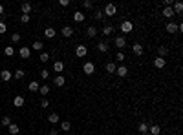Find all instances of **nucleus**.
Masks as SVG:
<instances>
[{
	"label": "nucleus",
	"instance_id": "24",
	"mask_svg": "<svg viewBox=\"0 0 183 135\" xmlns=\"http://www.w3.org/2000/svg\"><path fill=\"white\" fill-rule=\"evenodd\" d=\"M39 88H40V84L37 82V80H31L29 86H28V90H29V91H39Z\"/></svg>",
	"mask_w": 183,
	"mask_h": 135
},
{
	"label": "nucleus",
	"instance_id": "21",
	"mask_svg": "<svg viewBox=\"0 0 183 135\" xmlns=\"http://www.w3.org/2000/svg\"><path fill=\"white\" fill-rule=\"evenodd\" d=\"M165 29H167L168 33H178V24H174V22H168Z\"/></svg>",
	"mask_w": 183,
	"mask_h": 135
},
{
	"label": "nucleus",
	"instance_id": "7",
	"mask_svg": "<svg viewBox=\"0 0 183 135\" xmlns=\"http://www.w3.org/2000/svg\"><path fill=\"white\" fill-rule=\"evenodd\" d=\"M18 55L22 57V58H29V55H31V49H29V48H26V46H22V48L18 49Z\"/></svg>",
	"mask_w": 183,
	"mask_h": 135
},
{
	"label": "nucleus",
	"instance_id": "1",
	"mask_svg": "<svg viewBox=\"0 0 183 135\" xmlns=\"http://www.w3.org/2000/svg\"><path fill=\"white\" fill-rule=\"evenodd\" d=\"M119 29H121V33H123V35H126V33H132V31H134V24L130 22V20H123V22H121V26H119Z\"/></svg>",
	"mask_w": 183,
	"mask_h": 135
},
{
	"label": "nucleus",
	"instance_id": "27",
	"mask_svg": "<svg viewBox=\"0 0 183 135\" xmlns=\"http://www.w3.org/2000/svg\"><path fill=\"white\" fill-rule=\"evenodd\" d=\"M172 9H174V13H176V15H179V13L183 11V4H181V2H176V4L172 6Z\"/></svg>",
	"mask_w": 183,
	"mask_h": 135
},
{
	"label": "nucleus",
	"instance_id": "13",
	"mask_svg": "<svg viewBox=\"0 0 183 135\" xmlns=\"http://www.w3.org/2000/svg\"><path fill=\"white\" fill-rule=\"evenodd\" d=\"M174 15H176V13H174V9H172V6H168V8L163 9V17H165V18H172Z\"/></svg>",
	"mask_w": 183,
	"mask_h": 135
},
{
	"label": "nucleus",
	"instance_id": "42",
	"mask_svg": "<svg viewBox=\"0 0 183 135\" xmlns=\"http://www.w3.org/2000/svg\"><path fill=\"white\" fill-rule=\"evenodd\" d=\"M50 106V100L48 99H42V100H40V108H48Z\"/></svg>",
	"mask_w": 183,
	"mask_h": 135
},
{
	"label": "nucleus",
	"instance_id": "6",
	"mask_svg": "<svg viewBox=\"0 0 183 135\" xmlns=\"http://www.w3.org/2000/svg\"><path fill=\"white\" fill-rule=\"evenodd\" d=\"M167 66V60L161 58V57H156L154 58V68H158V70H163V68Z\"/></svg>",
	"mask_w": 183,
	"mask_h": 135
},
{
	"label": "nucleus",
	"instance_id": "2",
	"mask_svg": "<svg viewBox=\"0 0 183 135\" xmlns=\"http://www.w3.org/2000/svg\"><path fill=\"white\" fill-rule=\"evenodd\" d=\"M103 13H104V17H116V13H117V6H116V4H112V2H110V4H106Z\"/></svg>",
	"mask_w": 183,
	"mask_h": 135
},
{
	"label": "nucleus",
	"instance_id": "47",
	"mask_svg": "<svg viewBox=\"0 0 183 135\" xmlns=\"http://www.w3.org/2000/svg\"><path fill=\"white\" fill-rule=\"evenodd\" d=\"M50 135H59V132L57 130H50Z\"/></svg>",
	"mask_w": 183,
	"mask_h": 135
},
{
	"label": "nucleus",
	"instance_id": "19",
	"mask_svg": "<svg viewBox=\"0 0 183 135\" xmlns=\"http://www.w3.org/2000/svg\"><path fill=\"white\" fill-rule=\"evenodd\" d=\"M0 79H2V80H6V82H8V80H11V71H8V70H2V71H0Z\"/></svg>",
	"mask_w": 183,
	"mask_h": 135
},
{
	"label": "nucleus",
	"instance_id": "46",
	"mask_svg": "<svg viewBox=\"0 0 183 135\" xmlns=\"http://www.w3.org/2000/svg\"><path fill=\"white\" fill-rule=\"evenodd\" d=\"M60 6L66 8V6H70V0H60Z\"/></svg>",
	"mask_w": 183,
	"mask_h": 135
},
{
	"label": "nucleus",
	"instance_id": "32",
	"mask_svg": "<svg viewBox=\"0 0 183 135\" xmlns=\"http://www.w3.org/2000/svg\"><path fill=\"white\" fill-rule=\"evenodd\" d=\"M112 31H114V28H112L110 24H106L104 28H103V35H106V37H108V35H112Z\"/></svg>",
	"mask_w": 183,
	"mask_h": 135
},
{
	"label": "nucleus",
	"instance_id": "48",
	"mask_svg": "<svg viewBox=\"0 0 183 135\" xmlns=\"http://www.w3.org/2000/svg\"><path fill=\"white\" fill-rule=\"evenodd\" d=\"M0 15H4V6L0 4Z\"/></svg>",
	"mask_w": 183,
	"mask_h": 135
},
{
	"label": "nucleus",
	"instance_id": "39",
	"mask_svg": "<svg viewBox=\"0 0 183 135\" xmlns=\"http://www.w3.org/2000/svg\"><path fill=\"white\" fill-rule=\"evenodd\" d=\"M29 18H31L29 15H22V17H20V22H22V24H28V22H29Z\"/></svg>",
	"mask_w": 183,
	"mask_h": 135
},
{
	"label": "nucleus",
	"instance_id": "45",
	"mask_svg": "<svg viewBox=\"0 0 183 135\" xmlns=\"http://www.w3.org/2000/svg\"><path fill=\"white\" fill-rule=\"evenodd\" d=\"M40 77H42V79H48V77H50V71H48V70H42V71H40Z\"/></svg>",
	"mask_w": 183,
	"mask_h": 135
},
{
	"label": "nucleus",
	"instance_id": "17",
	"mask_svg": "<svg viewBox=\"0 0 183 135\" xmlns=\"http://www.w3.org/2000/svg\"><path fill=\"white\" fill-rule=\"evenodd\" d=\"M64 70V64L60 62V60H55V62H53V71H57V73H60Z\"/></svg>",
	"mask_w": 183,
	"mask_h": 135
},
{
	"label": "nucleus",
	"instance_id": "10",
	"mask_svg": "<svg viewBox=\"0 0 183 135\" xmlns=\"http://www.w3.org/2000/svg\"><path fill=\"white\" fill-rule=\"evenodd\" d=\"M24 102H26V100H24V97H22V95H17L15 99H13V106H15V108H22V106H24Z\"/></svg>",
	"mask_w": 183,
	"mask_h": 135
},
{
	"label": "nucleus",
	"instance_id": "20",
	"mask_svg": "<svg viewBox=\"0 0 183 135\" xmlns=\"http://www.w3.org/2000/svg\"><path fill=\"white\" fill-rule=\"evenodd\" d=\"M31 8H33V6H31L29 2H24V4H22V15H29V13H31Z\"/></svg>",
	"mask_w": 183,
	"mask_h": 135
},
{
	"label": "nucleus",
	"instance_id": "37",
	"mask_svg": "<svg viewBox=\"0 0 183 135\" xmlns=\"http://www.w3.org/2000/svg\"><path fill=\"white\" fill-rule=\"evenodd\" d=\"M116 60H117V62H123V60H125V53H123V51H119L117 55H116Z\"/></svg>",
	"mask_w": 183,
	"mask_h": 135
},
{
	"label": "nucleus",
	"instance_id": "9",
	"mask_svg": "<svg viewBox=\"0 0 183 135\" xmlns=\"http://www.w3.org/2000/svg\"><path fill=\"white\" fill-rule=\"evenodd\" d=\"M116 73H117V77H121V79H125L126 75H128V68L126 66H119L117 70H116Z\"/></svg>",
	"mask_w": 183,
	"mask_h": 135
},
{
	"label": "nucleus",
	"instance_id": "33",
	"mask_svg": "<svg viewBox=\"0 0 183 135\" xmlns=\"http://www.w3.org/2000/svg\"><path fill=\"white\" fill-rule=\"evenodd\" d=\"M39 91H40V95H48V93H50V86H46V84H44V86H40V88H39Z\"/></svg>",
	"mask_w": 183,
	"mask_h": 135
},
{
	"label": "nucleus",
	"instance_id": "30",
	"mask_svg": "<svg viewBox=\"0 0 183 135\" xmlns=\"http://www.w3.org/2000/svg\"><path fill=\"white\" fill-rule=\"evenodd\" d=\"M8 128H9V133H11V135H17V133L20 132V128H18L17 124H13V122H11V124H9Z\"/></svg>",
	"mask_w": 183,
	"mask_h": 135
},
{
	"label": "nucleus",
	"instance_id": "41",
	"mask_svg": "<svg viewBox=\"0 0 183 135\" xmlns=\"http://www.w3.org/2000/svg\"><path fill=\"white\" fill-rule=\"evenodd\" d=\"M2 124L4 126H9L11 124V117H2Z\"/></svg>",
	"mask_w": 183,
	"mask_h": 135
},
{
	"label": "nucleus",
	"instance_id": "29",
	"mask_svg": "<svg viewBox=\"0 0 183 135\" xmlns=\"http://www.w3.org/2000/svg\"><path fill=\"white\" fill-rule=\"evenodd\" d=\"M116 70H117L116 62H108V64H106V71H108V73H116Z\"/></svg>",
	"mask_w": 183,
	"mask_h": 135
},
{
	"label": "nucleus",
	"instance_id": "40",
	"mask_svg": "<svg viewBox=\"0 0 183 135\" xmlns=\"http://www.w3.org/2000/svg\"><path fill=\"white\" fill-rule=\"evenodd\" d=\"M20 40V33H13L11 35V42H18Z\"/></svg>",
	"mask_w": 183,
	"mask_h": 135
},
{
	"label": "nucleus",
	"instance_id": "38",
	"mask_svg": "<svg viewBox=\"0 0 183 135\" xmlns=\"http://www.w3.org/2000/svg\"><path fill=\"white\" fill-rule=\"evenodd\" d=\"M48 60H50L48 53H40V62H48Z\"/></svg>",
	"mask_w": 183,
	"mask_h": 135
},
{
	"label": "nucleus",
	"instance_id": "22",
	"mask_svg": "<svg viewBox=\"0 0 183 135\" xmlns=\"http://www.w3.org/2000/svg\"><path fill=\"white\" fill-rule=\"evenodd\" d=\"M53 82H55V86H59V88H60V86H64V82H66V79H64L62 75H57L55 79H53Z\"/></svg>",
	"mask_w": 183,
	"mask_h": 135
},
{
	"label": "nucleus",
	"instance_id": "15",
	"mask_svg": "<svg viewBox=\"0 0 183 135\" xmlns=\"http://www.w3.org/2000/svg\"><path fill=\"white\" fill-rule=\"evenodd\" d=\"M167 55H168V48H167V46H159V48H158V57L163 58Z\"/></svg>",
	"mask_w": 183,
	"mask_h": 135
},
{
	"label": "nucleus",
	"instance_id": "26",
	"mask_svg": "<svg viewBox=\"0 0 183 135\" xmlns=\"http://www.w3.org/2000/svg\"><path fill=\"white\" fill-rule=\"evenodd\" d=\"M42 48H44V44L40 42V40H35V42L31 44V49H35V51H40Z\"/></svg>",
	"mask_w": 183,
	"mask_h": 135
},
{
	"label": "nucleus",
	"instance_id": "44",
	"mask_svg": "<svg viewBox=\"0 0 183 135\" xmlns=\"http://www.w3.org/2000/svg\"><path fill=\"white\" fill-rule=\"evenodd\" d=\"M92 8H93V4L90 0H84V9H92Z\"/></svg>",
	"mask_w": 183,
	"mask_h": 135
},
{
	"label": "nucleus",
	"instance_id": "16",
	"mask_svg": "<svg viewBox=\"0 0 183 135\" xmlns=\"http://www.w3.org/2000/svg\"><path fill=\"white\" fill-rule=\"evenodd\" d=\"M148 133H150V135H159V133H161V128H159L158 124L148 126Z\"/></svg>",
	"mask_w": 183,
	"mask_h": 135
},
{
	"label": "nucleus",
	"instance_id": "23",
	"mask_svg": "<svg viewBox=\"0 0 183 135\" xmlns=\"http://www.w3.org/2000/svg\"><path fill=\"white\" fill-rule=\"evenodd\" d=\"M73 20H75V22H83L84 20V13L83 11H75L73 13Z\"/></svg>",
	"mask_w": 183,
	"mask_h": 135
},
{
	"label": "nucleus",
	"instance_id": "36",
	"mask_svg": "<svg viewBox=\"0 0 183 135\" xmlns=\"http://www.w3.org/2000/svg\"><path fill=\"white\" fill-rule=\"evenodd\" d=\"M93 18H95V20H103V18H104V13L101 11V9H97L95 15H93Z\"/></svg>",
	"mask_w": 183,
	"mask_h": 135
},
{
	"label": "nucleus",
	"instance_id": "8",
	"mask_svg": "<svg viewBox=\"0 0 183 135\" xmlns=\"http://www.w3.org/2000/svg\"><path fill=\"white\" fill-rule=\"evenodd\" d=\"M97 49H99L101 53H108V49H110V46H108V42H106V40H101V42L97 44Z\"/></svg>",
	"mask_w": 183,
	"mask_h": 135
},
{
	"label": "nucleus",
	"instance_id": "14",
	"mask_svg": "<svg viewBox=\"0 0 183 135\" xmlns=\"http://www.w3.org/2000/svg\"><path fill=\"white\" fill-rule=\"evenodd\" d=\"M55 35H57V33H55V29H53V28H46L44 29V37L46 38H55Z\"/></svg>",
	"mask_w": 183,
	"mask_h": 135
},
{
	"label": "nucleus",
	"instance_id": "34",
	"mask_svg": "<svg viewBox=\"0 0 183 135\" xmlns=\"http://www.w3.org/2000/svg\"><path fill=\"white\" fill-rule=\"evenodd\" d=\"M4 53H6L8 57H13V55H15V49H13V46H8V48L4 49Z\"/></svg>",
	"mask_w": 183,
	"mask_h": 135
},
{
	"label": "nucleus",
	"instance_id": "11",
	"mask_svg": "<svg viewBox=\"0 0 183 135\" xmlns=\"http://www.w3.org/2000/svg\"><path fill=\"white\" fill-rule=\"evenodd\" d=\"M132 51H134V55H143V44H134L132 46Z\"/></svg>",
	"mask_w": 183,
	"mask_h": 135
},
{
	"label": "nucleus",
	"instance_id": "35",
	"mask_svg": "<svg viewBox=\"0 0 183 135\" xmlns=\"http://www.w3.org/2000/svg\"><path fill=\"white\" fill-rule=\"evenodd\" d=\"M24 73H26L24 70H17L15 73H13V75H15V79H18V80H20V79H24Z\"/></svg>",
	"mask_w": 183,
	"mask_h": 135
},
{
	"label": "nucleus",
	"instance_id": "3",
	"mask_svg": "<svg viewBox=\"0 0 183 135\" xmlns=\"http://www.w3.org/2000/svg\"><path fill=\"white\" fill-rule=\"evenodd\" d=\"M83 71H84V75H93V73H95V64L93 62H84L83 64Z\"/></svg>",
	"mask_w": 183,
	"mask_h": 135
},
{
	"label": "nucleus",
	"instance_id": "4",
	"mask_svg": "<svg viewBox=\"0 0 183 135\" xmlns=\"http://www.w3.org/2000/svg\"><path fill=\"white\" fill-rule=\"evenodd\" d=\"M75 55H77L79 58H83V57H86V55H88V48H86V46H84V44H79V46H77V48H75Z\"/></svg>",
	"mask_w": 183,
	"mask_h": 135
},
{
	"label": "nucleus",
	"instance_id": "25",
	"mask_svg": "<svg viewBox=\"0 0 183 135\" xmlns=\"http://www.w3.org/2000/svg\"><path fill=\"white\" fill-rule=\"evenodd\" d=\"M86 35H88V37H90V38H93V37H95V35H97V28H93V26H90V28H88V29H86Z\"/></svg>",
	"mask_w": 183,
	"mask_h": 135
},
{
	"label": "nucleus",
	"instance_id": "28",
	"mask_svg": "<svg viewBox=\"0 0 183 135\" xmlns=\"http://www.w3.org/2000/svg\"><path fill=\"white\" fill-rule=\"evenodd\" d=\"M70 128H72L70 120H62V122H60V130L62 132H70Z\"/></svg>",
	"mask_w": 183,
	"mask_h": 135
},
{
	"label": "nucleus",
	"instance_id": "12",
	"mask_svg": "<svg viewBox=\"0 0 183 135\" xmlns=\"http://www.w3.org/2000/svg\"><path fill=\"white\" fill-rule=\"evenodd\" d=\"M60 33H62V37L70 38V37L73 35V28H70V26H64V28H62V31H60Z\"/></svg>",
	"mask_w": 183,
	"mask_h": 135
},
{
	"label": "nucleus",
	"instance_id": "31",
	"mask_svg": "<svg viewBox=\"0 0 183 135\" xmlns=\"http://www.w3.org/2000/svg\"><path fill=\"white\" fill-rule=\"evenodd\" d=\"M48 120H50V122H51V124H57V122H59V120H60V117L57 115V113H51V115L48 117Z\"/></svg>",
	"mask_w": 183,
	"mask_h": 135
},
{
	"label": "nucleus",
	"instance_id": "49",
	"mask_svg": "<svg viewBox=\"0 0 183 135\" xmlns=\"http://www.w3.org/2000/svg\"><path fill=\"white\" fill-rule=\"evenodd\" d=\"M0 68H2V62H0Z\"/></svg>",
	"mask_w": 183,
	"mask_h": 135
},
{
	"label": "nucleus",
	"instance_id": "5",
	"mask_svg": "<svg viewBox=\"0 0 183 135\" xmlns=\"http://www.w3.org/2000/svg\"><path fill=\"white\" fill-rule=\"evenodd\" d=\"M114 44H116V48H117L119 51H123V49L126 48V38H125V37H117L116 40H114Z\"/></svg>",
	"mask_w": 183,
	"mask_h": 135
},
{
	"label": "nucleus",
	"instance_id": "18",
	"mask_svg": "<svg viewBox=\"0 0 183 135\" xmlns=\"http://www.w3.org/2000/svg\"><path fill=\"white\" fill-rule=\"evenodd\" d=\"M137 132H139V133H143V135H147V133H148V124L145 122V120L137 126Z\"/></svg>",
	"mask_w": 183,
	"mask_h": 135
},
{
	"label": "nucleus",
	"instance_id": "43",
	"mask_svg": "<svg viewBox=\"0 0 183 135\" xmlns=\"http://www.w3.org/2000/svg\"><path fill=\"white\" fill-rule=\"evenodd\" d=\"M6 31H8V28H6V24H4V22H0V35H4Z\"/></svg>",
	"mask_w": 183,
	"mask_h": 135
}]
</instances>
